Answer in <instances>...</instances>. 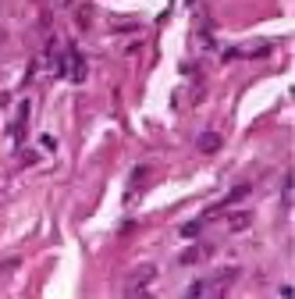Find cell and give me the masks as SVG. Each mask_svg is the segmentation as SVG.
<instances>
[{"label":"cell","mask_w":295,"mask_h":299,"mask_svg":"<svg viewBox=\"0 0 295 299\" xmlns=\"http://www.w3.org/2000/svg\"><path fill=\"white\" fill-rule=\"evenodd\" d=\"M153 278H156V267H153V264L139 267V271H132V274H128V282H125V292H128V296H143L149 285H153Z\"/></svg>","instance_id":"1"},{"label":"cell","mask_w":295,"mask_h":299,"mask_svg":"<svg viewBox=\"0 0 295 299\" xmlns=\"http://www.w3.org/2000/svg\"><path fill=\"white\" fill-rule=\"evenodd\" d=\"M68 78L72 82H85V57L78 47H68Z\"/></svg>","instance_id":"2"},{"label":"cell","mask_w":295,"mask_h":299,"mask_svg":"<svg viewBox=\"0 0 295 299\" xmlns=\"http://www.w3.org/2000/svg\"><path fill=\"white\" fill-rule=\"evenodd\" d=\"M214 249L207 246V242H196V246H189V249H181V257H178V264H199V260H207Z\"/></svg>","instance_id":"3"},{"label":"cell","mask_w":295,"mask_h":299,"mask_svg":"<svg viewBox=\"0 0 295 299\" xmlns=\"http://www.w3.org/2000/svg\"><path fill=\"white\" fill-rule=\"evenodd\" d=\"M25 121H29V103H21V107H18V121H14V143H21V139H25Z\"/></svg>","instance_id":"4"},{"label":"cell","mask_w":295,"mask_h":299,"mask_svg":"<svg viewBox=\"0 0 295 299\" xmlns=\"http://www.w3.org/2000/svg\"><path fill=\"white\" fill-rule=\"evenodd\" d=\"M249 221H253V214H245V210H235V214L228 218V228H231V231H242V228H249Z\"/></svg>","instance_id":"5"},{"label":"cell","mask_w":295,"mask_h":299,"mask_svg":"<svg viewBox=\"0 0 295 299\" xmlns=\"http://www.w3.org/2000/svg\"><path fill=\"white\" fill-rule=\"evenodd\" d=\"M217 146H221V136H217V132L199 136V150H203V153H217Z\"/></svg>","instance_id":"6"},{"label":"cell","mask_w":295,"mask_h":299,"mask_svg":"<svg viewBox=\"0 0 295 299\" xmlns=\"http://www.w3.org/2000/svg\"><path fill=\"white\" fill-rule=\"evenodd\" d=\"M203 221H207V218H199V221H189V224H181V235H185V239H192V235H196V231L203 228Z\"/></svg>","instance_id":"7"},{"label":"cell","mask_w":295,"mask_h":299,"mask_svg":"<svg viewBox=\"0 0 295 299\" xmlns=\"http://www.w3.org/2000/svg\"><path fill=\"white\" fill-rule=\"evenodd\" d=\"M93 22V7H78V29H89Z\"/></svg>","instance_id":"8"},{"label":"cell","mask_w":295,"mask_h":299,"mask_svg":"<svg viewBox=\"0 0 295 299\" xmlns=\"http://www.w3.org/2000/svg\"><path fill=\"white\" fill-rule=\"evenodd\" d=\"M245 196H249V185H238V189H235V193H231V196H228L224 203L231 207V203H238V200H245Z\"/></svg>","instance_id":"9"},{"label":"cell","mask_w":295,"mask_h":299,"mask_svg":"<svg viewBox=\"0 0 295 299\" xmlns=\"http://www.w3.org/2000/svg\"><path fill=\"white\" fill-rule=\"evenodd\" d=\"M285 203H288V207H292V171H288V175H285Z\"/></svg>","instance_id":"10"},{"label":"cell","mask_w":295,"mask_h":299,"mask_svg":"<svg viewBox=\"0 0 295 299\" xmlns=\"http://www.w3.org/2000/svg\"><path fill=\"white\" fill-rule=\"evenodd\" d=\"M199 292H203V278H199V282H192V285H189V296H192V299H199Z\"/></svg>","instance_id":"11"}]
</instances>
